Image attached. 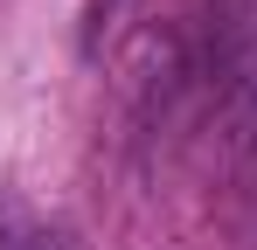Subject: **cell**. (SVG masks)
<instances>
[{
    "instance_id": "cell-2",
    "label": "cell",
    "mask_w": 257,
    "mask_h": 250,
    "mask_svg": "<svg viewBox=\"0 0 257 250\" xmlns=\"http://www.w3.org/2000/svg\"><path fill=\"white\" fill-rule=\"evenodd\" d=\"M0 250H84L63 222H49L35 215L28 202H14V195H0Z\"/></svg>"
},
{
    "instance_id": "cell-1",
    "label": "cell",
    "mask_w": 257,
    "mask_h": 250,
    "mask_svg": "<svg viewBox=\"0 0 257 250\" xmlns=\"http://www.w3.org/2000/svg\"><path fill=\"white\" fill-rule=\"evenodd\" d=\"M209 77L222 90L229 125L257 132V0H215L209 7Z\"/></svg>"
}]
</instances>
